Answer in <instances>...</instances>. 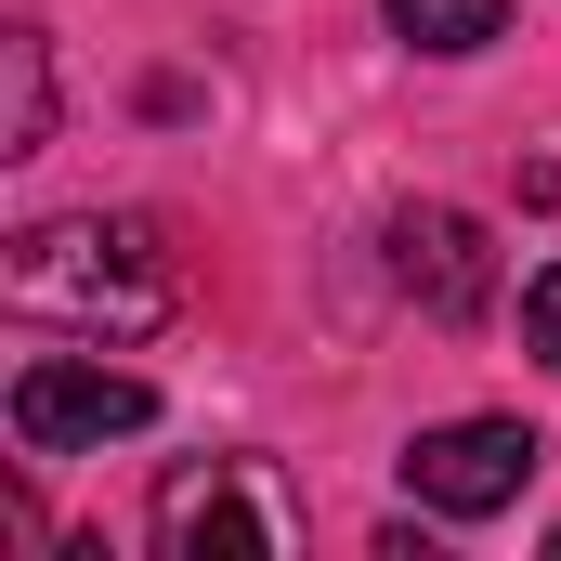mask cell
Masks as SVG:
<instances>
[{
    "instance_id": "1",
    "label": "cell",
    "mask_w": 561,
    "mask_h": 561,
    "mask_svg": "<svg viewBox=\"0 0 561 561\" xmlns=\"http://www.w3.org/2000/svg\"><path fill=\"white\" fill-rule=\"evenodd\" d=\"M0 300H13L26 327H79V340H157V327L183 313V275H170L157 222H105V209H79V222H26V236H13Z\"/></svg>"
},
{
    "instance_id": "2",
    "label": "cell",
    "mask_w": 561,
    "mask_h": 561,
    "mask_svg": "<svg viewBox=\"0 0 561 561\" xmlns=\"http://www.w3.org/2000/svg\"><path fill=\"white\" fill-rule=\"evenodd\" d=\"M300 523H287V496L249 470V457H183L170 483H157V549L170 561H275Z\"/></svg>"
},
{
    "instance_id": "3",
    "label": "cell",
    "mask_w": 561,
    "mask_h": 561,
    "mask_svg": "<svg viewBox=\"0 0 561 561\" xmlns=\"http://www.w3.org/2000/svg\"><path fill=\"white\" fill-rule=\"evenodd\" d=\"M157 419V392H144L131 366H92V353H39V366H13V444L26 457H66V444H118V431Z\"/></svg>"
},
{
    "instance_id": "4",
    "label": "cell",
    "mask_w": 561,
    "mask_h": 561,
    "mask_svg": "<svg viewBox=\"0 0 561 561\" xmlns=\"http://www.w3.org/2000/svg\"><path fill=\"white\" fill-rule=\"evenodd\" d=\"M405 483H419V510H444V523H496L536 483V431L523 419H444V431L405 444Z\"/></svg>"
},
{
    "instance_id": "5",
    "label": "cell",
    "mask_w": 561,
    "mask_h": 561,
    "mask_svg": "<svg viewBox=\"0 0 561 561\" xmlns=\"http://www.w3.org/2000/svg\"><path fill=\"white\" fill-rule=\"evenodd\" d=\"M392 275H405L419 313L470 327V313L496 300V249H483V222H470V209H392Z\"/></svg>"
},
{
    "instance_id": "6",
    "label": "cell",
    "mask_w": 561,
    "mask_h": 561,
    "mask_svg": "<svg viewBox=\"0 0 561 561\" xmlns=\"http://www.w3.org/2000/svg\"><path fill=\"white\" fill-rule=\"evenodd\" d=\"M53 144V53H39V26H13L0 39V157H39Z\"/></svg>"
},
{
    "instance_id": "7",
    "label": "cell",
    "mask_w": 561,
    "mask_h": 561,
    "mask_svg": "<svg viewBox=\"0 0 561 561\" xmlns=\"http://www.w3.org/2000/svg\"><path fill=\"white\" fill-rule=\"evenodd\" d=\"M419 53H496L510 39V0H379Z\"/></svg>"
},
{
    "instance_id": "8",
    "label": "cell",
    "mask_w": 561,
    "mask_h": 561,
    "mask_svg": "<svg viewBox=\"0 0 561 561\" xmlns=\"http://www.w3.org/2000/svg\"><path fill=\"white\" fill-rule=\"evenodd\" d=\"M523 340H536V353H549V366H561V262H549V275H536V287H523Z\"/></svg>"
}]
</instances>
